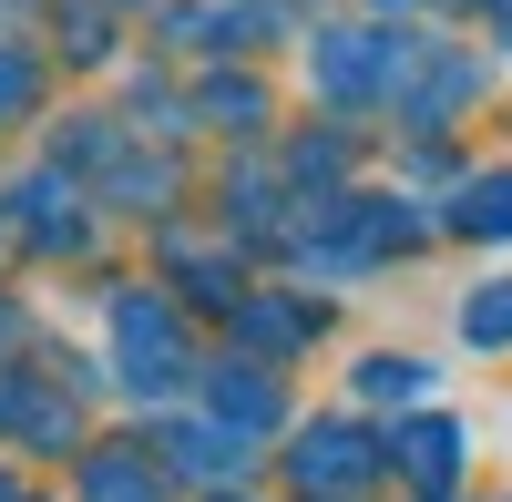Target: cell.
<instances>
[{
    "mask_svg": "<svg viewBox=\"0 0 512 502\" xmlns=\"http://www.w3.org/2000/svg\"><path fill=\"white\" fill-rule=\"evenodd\" d=\"M113 328H123V359H134V380H175V328H164V308L154 298H123L113 308Z\"/></svg>",
    "mask_w": 512,
    "mask_h": 502,
    "instance_id": "obj_1",
    "label": "cell"
},
{
    "mask_svg": "<svg viewBox=\"0 0 512 502\" xmlns=\"http://www.w3.org/2000/svg\"><path fill=\"white\" fill-rule=\"evenodd\" d=\"M297 472H308V482H338V492H349V482H369V441H359V431H308V451H297Z\"/></svg>",
    "mask_w": 512,
    "mask_h": 502,
    "instance_id": "obj_2",
    "label": "cell"
},
{
    "mask_svg": "<svg viewBox=\"0 0 512 502\" xmlns=\"http://www.w3.org/2000/svg\"><path fill=\"white\" fill-rule=\"evenodd\" d=\"M82 502H154V472L134 451H93V472H82Z\"/></svg>",
    "mask_w": 512,
    "mask_h": 502,
    "instance_id": "obj_3",
    "label": "cell"
},
{
    "mask_svg": "<svg viewBox=\"0 0 512 502\" xmlns=\"http://www.w3.org/2000/svg\"><path fill=\"white\" fill-rule=\"evenodd\" d=\"M400 462H410V482H431V492H441V482L461 472V431H451V421H431V431H410V441H400Z\"/></svg>",
    "mask_w": 512,
    "mask_h": 502,
    "instance_id": "obj_4",
    "label": "cell"
},
{
    "mask_svg": "<svg viewBox=\"0 0 512 502\" xmlns=\"http://www.w3.org/2000/svg\"><path fill=\"white\" fill-rule=\"evenodd\" d=\"M461 328H472L482 349H502V339H512V287H482V298L461 308Z\"/></svg>",
    "mask_w": 512,
    "mask_h": 502,
    "instance_id": "obj_5",
    "label": "cell"
},
{
    "mask_svg": "<svg viewBox=\"0 0 512 502\" xmlns=\"http://www.w3.org/2000/svg\"><path fill=\"white\" fill-rule=\"evenodd\" d=\"M369 390L379 400H410V390H431V369H420V359H369Z\"/></svg>",
    "mask_w": 512,
    "mask_h": 502,
    "instance_id": "obj_6",
    "label": "cell"
},
{
    "mask_svg": "<svg viewBox=\"0 0 512 502\" xmlns=\"http://www.w3.org/2000/svg\"><path fill=\"white\" fill-rule=\"evenodd\" d=\"M461 226H512V185H472V216Z\"/></svg>",
    "mask_w": 512,
    "mask_h": 502,
    "instance_id": "obj_7",
    "label": "cell"
},
{
    "mask_svg": "<svg viewBox=\"0 0 512 502\" xmlns=\"http://www.w3.org/2000/svg\"><path fill=\"white\" fill-rule=\"evenodd\" d=\"M0 502H11V492H0Z\"/></svg>",
    "mask_w": 512,
    "mask_h": 502,
    "instance_id": "obj_8",
    "label": "cell"
}]
</instances>
